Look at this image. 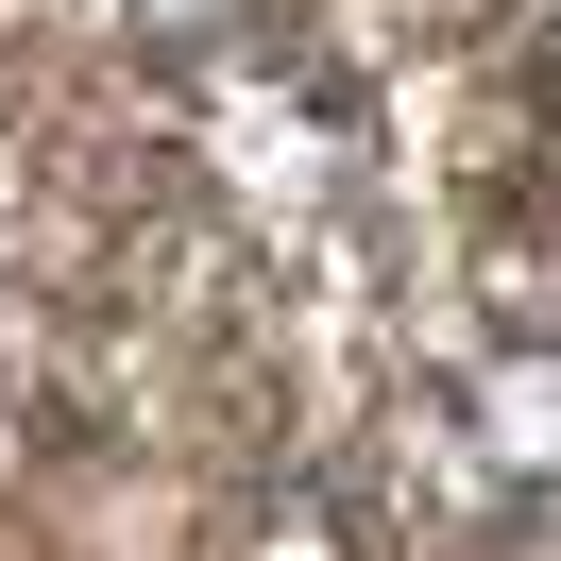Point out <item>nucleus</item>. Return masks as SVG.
Masks as SVG:
<instances>
[{"label": "nucleus", "instance_id": "f257e3e1", "mask_svg": "<svg viewBox=\"0 0 561 561\" xmlns=\"http://www.w3.org/2000/svg\"><path fill=\"white\" fill-rule=\"evenodd\" d=\"M477 443L511 459V477H545L561 459V357H493L477 375Z\"/></svg>", "mask_w": 561, "mask_h": 561}, {"label": "nucleus", "instance_id": "f03ea898", "mask_svg": "<svg viewBox=\"0 0 561 561\" xmlns=\"http://www.w3.org/2000/svg\"><path fill=\"white\" fill-rule=\"evenodd\" d=\"M545 119H561V85H545Z\"/></svg>", "mask_w": 561, "mask_h": 561}]
</instances>
